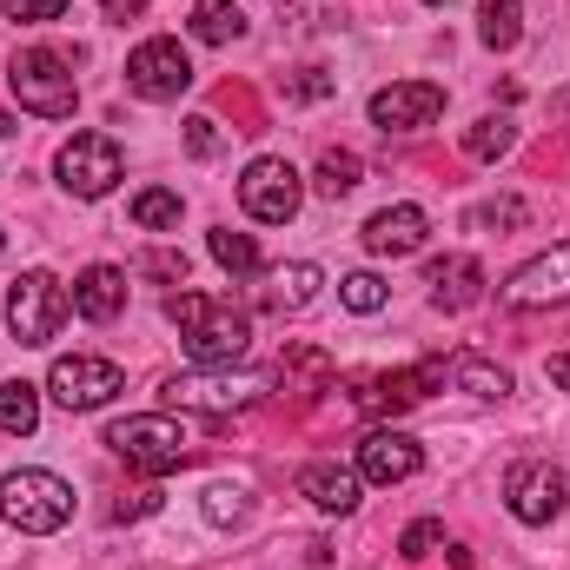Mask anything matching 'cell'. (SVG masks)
I'll use <instances>...</instances> for the list:
<instances>
[{"mask_svg":"<svg viewBox=\"0 0 570 570\" xmlns=\"http://www.w3.org/2000/svg\"><path fill=\"white\" fill-rule=\"evenodd\" d=\"M73 312L94 318V325H114V318L127 312V273H120V266H87V273L73 279Z\"/></svg>","mask_w":570,"mask_h":570,"instance_id":"obj_18","label":"cell"},{"mask_svg":"<svg viewBox=\"0 0 570 570\" xmlns=\"http://www.w3.org/2000/svg\"><path fill=\"white\" fill-rule=\"evenodd\" d=\"M318 279H325V273H318L312 259H298V266H285L279 273V285L266 292V305H273V312H305V305L318 298Z\"/></svg>","mask_w":570,"mask_h":570,"instance_id":"obj_24","label":"cell"},{"mask_svg":"<svg viewBox=\"0 0 570 570\" xmlns=\"http://www.w3.org/2000/svg\"><path fill=\"white\" fill-rule=\"evenodd\" d=\"M206 518L213 524H246V484H206Z\"/></svg>","mask_w":570,"mask_h":570,"instance_id":"obj_30","label":"cell"},{"mask_svg":"<svg viewBox=\"0 0 570 570\" xmlns=\"http://www.w3.org/2000/svg\"><path fill=\"white\" fill-rule=\"evenodd\" d=\"M431 305L438 312H471L478 298H484V266L471 259V253H451V259H438L431 266Z\"/></svg>","mask_w":570,"mask_h":570,"instance_id":"obj_17","label":"cell"},{"mask_svg":"<svg viewBox=\"0 0 570 570\" xmlns=\"http://www.w3.org/2000/svg\"><path fill=\"white\" fill-rule=\"evenodd\" d=\"M298 498H312L325 518H345L352 504H358V471H345V464H305L298 471Z\"/></svg>","mask_w":570,"mask_h":570,"instance_id":"obj_19","label":"cell"},{"mask_svg":"<svg viewBox=\"0 0 570 570\" xmlns=\"http://www.w3.org/2000/svg\"><path fill=\"white\" fill-rule=\"evenodd\" d=\"M338 298H345L352 312H379V305H385V279H379V273H352V279H338Z\"/></svg>","mask_w":570,"mask_h":570,"instance_id":"obj_32","label":"cell"},{"mask_svg":"<svg viewBox=\"0 0 570 570\" xmlns=\"http://www.w3.org/2000/svg\"><path fill=\"white\" fill-rule=\"evenodd\" d=\"M504 305H518V312L570 305V239L564 246H551V253H538L531 266H518V273L504 279Z\"/></svg>","mask_w":570,"mask_h":570,"instance_id":"obj_14","label":"cell"},{"mask_svg":"<svg viewBox=\"0 0 570 570\" xmlns=\"http://www.w3.org/2000/svg\"><path fill=\"white\" fill-rule=\"evenodd\" d=\"M53 166H60V186L73 199H107L120 186V173H127V153H120V140H107V134H73V140L60 146Z\"/></svg>","mask_w":570,"mask_h":570,"instance_id":"obj_7","label":"cell"},{"mask_svg":"<svg viewBox=\"0 0 570 570\" xmlns=\"http://www.w3.org/2000/svg\"><path fill=\"white\" fill-rule=\"evenodd\" d=\"M179 213H186V199H179L173 186H146V193H134V226H140V233H173Z\"/></svg>","mask_w":570,"mask_h":570,"instance_id":"obj_25","label":"cell"},{"mask_svg":"<svg viewBox=\"0 0 570 570\" xmlns=\"http://www.w3.org/2000/svg\"><path fill=\"white\" fill-rule=\"evenodd\" d=\"M140 273H146V279H166V285H186V253L153 246V253H140Z\"/></svg>","mask_w":570,"mask_h":570,"instance_id":"obj_34","label":"cell"},{"mask_svg":"<svg viewBox=\"0 0 570 570\" xmlns=\"http://www.w3.org/2000/svg\"><path fill=\"white\" fill-rule=\"evenodd\" d=\"M114 458H127V471H146V478H166L186 464V425H173L166 412H140V419H120L107 431Z\"/></svg>","mask_w":570,"mask_h":570,"instance_id":"obj_5","label":"cell"},{"mask_svg":"<svg viewBox=\"0 0 570 570\" xmlns=\"http://www.w3.org/2000/svg\"><path fill=\"white\" fill-rule=\"evenodd\" d=\"M511 140H518V127H511L504 114H484V120L464 134V153H471V159H498V153H511Z\"/></svg>","mask_w":570,"mask_h":570,"instance_id":"obj_28","label":"cell"},{"mask_svg":"<svg viewBox=\"0 0 570 570\" xmlns=\"http://www.w3.org/2000/svg\"><path fill=\"white\" fill-rule=\"evenodd\" d=\"M518 33H524L518 0H478V40H484L491 53H511V47H518Z\"/></svg>","mask_w":570,"mask_h":570,"instance_id":"obj_22","label":"cell"},{"mask_svg":"<svg viewBox=\"0 0 570 570\" xmlns=\"http://www.w3.org/2000/svg\"><path fill=\"white\" fill-rule=\"evenodd\" d=\"M338 94V80L325 73V67H298V73H285V100H332Z\"/></svg>","mask_w":570,"mask_h":570,"instance_id":"obj_31","label":"cell"},{"mask_svg":"<svg viewBox=\"0 0 570 570\" xmlns=\"http://www.w3.org/2000/svg\"><path fill=\"white\" fill-rule=\"evenodd\" d=\"M298 199H305V186H298V166L292 159H253L246 173H239V206H246V219H259V226H285L292 213H298Z\"/></svg>","mask_w":570,"mask_h":570,"instance_id":"obj_8","label":"cell"},{"mask_svg":"<svg viewBox=\"0 0 570 570\" xmlns=\"http://www.w3.org/2000/svg\"><path fill=\"white\" fill-rule=\"evenodd\" d=\"M0 253H7V233H0Z\"/></svg>","mask_w":570,"mask_h":570,"instance_id":"obj_42","label":"cell"},{"mask_svg":"<svg viewBox=\"0 0 570 570\" xmlns=\"http://www.w3.org/2000/svg\"><path fill=\"white\" fill-rule=\"evenodd\" d=\"M219 146H226L219 120H206V114H193V120H186V153H193V159H219Z\"/></svg>","mask_w":570,"mask_h":570,"instance_id":"obj_33","label":"cell"},{"mask_svg":"<svg viewBox=\"0 0 570 570\" xmlns=\"http://www.w3.org/2000/svg\"><path fill=\"white\" fill-rule=\"evenodd\" d=\"M146 511H159V491H134V498H120L114 504V518L127 524V518H146Z\"/></svg>","mask_w":570,"mask_h":570,"instance_id":"obj_37","label":"cell"},{"mask_svg":"<svg viewBox=\"0 0 570 570\" xmlns=\"http://www.w3.org/2000/svg\"><path fill=\"white\" fill-rule=\"evenodd\" d=\"M444 570H471V551H451V564Z\"/></svg>","mask_w":570,"mask_h":570,"instance_id":"obj_40","label":"cell"},{"mask_svg":"<svg viewBox=\"0 0 570 570\" xmlns=\"http://www.w3.org/2000/svg\"><path fill=\"white\" fill-rule=\"evenodd\" d=\"M47 392H53L67 412H100L114 392H127V379H120V365H114V358L73 352V358H53V372H47Z\"/></svg>","mask_w":570,"mask_h":570,"instance_id":"obj_10","label":"cell"},{"mask_svg":"<svg viewBox=\"0 0 570 570\" xmlns=\"http://www.w3.org/2000/svg\"><path fill=\"white\" fill-rule=\"evenodd\" d=\"M312 179H318V193H325V199H345V193H352V186L365 179V159H358V153H338V146H332V153L318 159V173H312Z\"/></svg>","mask_w":570,"mask_h":570,"instance_id":"obj_26","label":"cell"},{"mask_svg":"<svg viewBox=\"0 0 570 570\" xmlns=\"http://www.w3.org/2000/svg\"><path fill=\"white\" fill-rule=\"evenodd\" d=\"M127 87H134L140 100H179V94L193 87V60H186V47H179L173 33L140 40V47L127 53Z\"/></svg>","mask_w":570,"mask_h":570,"instance_id":"obj_9","label":"cell"},{"mask_svg":"<svg viewBox=\"0 0 570 570\" xmlns=\"http://www.w3.org/2000/svg\"><path fill=\"white\" fill-rule=\"evenodd\" d=\"M100 13L127 27V20H140V13H146V0H100Z\"/></svg>","mask_w":570,"mask_h":570,"instance_id":"obj_38","label":"cell"},{"mask_svg":"<svg viewBox=\"0 0 570 570\" xmlns=\"http://www.w3.org/2000/svg\"><path fill=\"white\" fill-rule=\"evenodd\" d=\"M186 27H193V40H206V47H226V40L246 33V13H239V0H193Z\"/></svg>","mask_w":570,"mask_h":570,"instance_id":"obj_20","label":"cell"},{"mask_svg":"<svg viewBox=\"0 0 570 570\" xmlns=\"http://www.w3.org/2000/svg\"><path fill=\"white\" fill-rule=\"evenodd\" d=\"M471 219H478V226H504V233H518V226H531V206H524L518 193H504V199H484Z\"/></svg>","mask_w":570,"mask_h":570,"instance_id":"obj_29","label":"cell"},{"mask_svg":"<svg viewBox=\"0 0 570 570\" xmlns=\"http://www.w3.org/2000/svg\"><path fill=\"white\" fill-rule=\"evenodd\" d=\"M444 379H451V365H444V358H419V365H405V372L358 379V385H352V405H358V412H372V419H385V412H405V405L431 399Z\"/></svg>","mask_w":570,"mask_h":570,"instance_id":"obj_11","label":"cell"},{"mask_svg":"<svg viewBox=\"0 0 570 570\" xmlns=\"http://www.w3.org/2000/svg\"><path fill=\"white\" fill-rule=\"evenodd\" d=\"M564 498H570V478L544 458H524V464L504 471V504H511L518 524H551L564 511Z\"/></svg>","mask_w":570,"mask_h":570,"instance_id":"obj_12","label":"cell"},{"mask_svg":"<svg viewBox=\"0 0 570 570\" xmlns=\"http://www.w3.org/2000/svg\"><path fill=\"white\" fill-rule=\"evenodd\" d=\"M451 379H458L464 392H478V399H504V392H511V372H504V365H491V358H471V352L451 365Z\"/></svg>","mask_w":570,"mask_h":570,"instance_id":"obj_27","label":"cell"},{"mask_svg":"<svg viewBox=\"0 0 570 570\" xmlns=\"http://www.w3.org/2000/svg\"><path fill=\"white\" fill-rule=\"evenodd\" d=\"M425 233H431L425 206H385V213L365 219V253H379V259H412V253L425 246Z\"/></svg>","mask_w":570,"mask_h":570,"instance_id":"obj_16","label":"cell"},{"mask_svg":"<svg viewBox=\"0 0 570 570\" xmlns=\"http://www.w3.org/2000/svg\"><path fill=\"white\" fill-rule=\"evenodd\" d=\"M551 385H564V392H570V352H558V358H551Z\"/></svg>","mask_w":570,"mask_h":570,"instance_id":"obj_39","label":"cell"},{"mask_svg":"<svg viewBox=\"0 0 570 570\" xmlns=\"http://www.w3.org/2000/svg\"><path fill=\"white\" fill-rule=\"evenodd\" d=\"M206 253L233 273V279H253V273H266V259H259V246H253V233H233V226H213L206 233Z\"/></svg>","mask_w":570,"mask_h":570,"instance_id":"obj_21","label":"cell"},{"mask_svg":"<svg viewBox=\"0 0 570 570\" xmlns=\"http://www.w3.org/2000/svg\"><path fill=\"white\" fill-rule=\"evenodd\" d=\"M438 538H444V524H438V518H419V524L399 538V551H405V558H431V544H438Z\"/></svg>","mask_w":570,"mask_h":570,"instance_id":"obj_36","label":"cell"},{"mask_svg":"<svg viewBox=\"0 0 570 570\" xmlns=\"http://www.w3.org/2000/svg\"><path fill=\"white\" fill-rule=\"evenodd\" d=\"M273 392V379L266 372H233V365H219V372H186V379H166V405H179V412H206V419H226V412H246V405H259Z\"/></svg>","mask_w":570,"mask_h":570,"instance_id":"obj_4","label":"cell"},{"mask_svg":"<svg viewBox=\"0 0 570 570\" xmlns=\"http://www.w3.org/2000/svg\"><path fill=\"white\" fill-rule=\"evenodd\" d=\"M444 114V87L438 80H392L372 94V127L379 134H412V127H431Z\"/></svg>","mask_w":570,"mask_h":570,"instance_id":"obj_13","label":"cell"},{"mask_svg":"<svg viewBox=\"0 0 570 570\" xmlns=\"http://www.w3.org/2000/svg\"><path fill=\"white\" fill-rule=\"evenodd\" d=\"M0 518L27 538H53L73 518V484L53 471H7L0 478Z\"/></svg>","mask_w":570,"mask_h":570,"instance_id":"obj_2","label":"cell"},{"mask_svg":"<svg viewBox=\"0 0 570 570\" xmlns=\"http://www.w3.org/2000/svg\"><path fill=\"white\" fill-rule=\"evenodd\" d=\"M419 464H425V451H419V438H405V431L379 425L358 438V478L365 484H405V478H419Z\"/></svg>","mask_w":570,"mask_h":570,"instance_id":"obj_15","label":"cell"},{"mask_svg":"<svg viewBox=\"0 0 570 570\" xmlns=\"http://www.w3.org/2000/svg\"><path fill=\"white\" fill-rule=\"evenodd\" d=\"M166 318L179 325V345L193 365L219 372V365H239L253 352V312L219 298V292H173L166 298Z\"/></svg>","mask_w":570,"mask_h":570,"instance_id":"obj_1","label":"cell"},{"mask_svg":"<svg viewBox=\"0 0 570 570\" xmlns=\"http://www.w3.org/2000/svg\"><path fill=\"white\" fill-rule=\"evenodd\" d=\"M33 425H40V392L27 379H7L0 385V431L7 438H33Z\"/></svg>","mask_w":570,"mask_h":570,"instance_id":"obj_23","label":"cell"},{"mask_svg":"<svg viewBox=\"0 0 570 570\" xmlns=\"http://www.w3.org/2000/svg\"><path fill=\"white\" fill-rule=\"evenodd\" d=\"M7 87H13V100H20L27 114H40V120H67V114L80 107L73 67H67V53H53V47H20L13 67H7Z\"/></svg>","mask_w":570,"mask_h":570,"instance_id":"obj_3","label":"cell"},{"mask_svg":"<svg viewBox=\"0 0 570 570\" xmlns=\"http://www.w3.org/2000/svg\"><path fill=\"white\" fill-rule=\"evenodd\" d=\"M67 312H73V298H67V285L53 279V273H20L13 292H7V325H13V338L20 345H53V332L67 325Z\"/></svg>","mask_w":570,"mask_h":570,"instance_id":"obj_6","label":"cell"},{"mask_svg":"<svg viewBox=\"0 0 570 570\" xmlns=\"http://www.w3.org/2000/svg\"><path fill=\"white\" fill-rule=\"evenodd\" d=\"M73 0H0V13L7 20H60Z\"/></svg>","mask_w":570,"mask_h":570,"instance_id":"obj_35","label":"cell"},{"mask_svg":"<svg viewBox=\"0 0 570 570\" xmlns=\"http://www.w3.org/2000/svg\"><path fill=\"white\" fill-rule=\"evenodd\" d=\"M425 7H451V0H425Z\"/></svg>","mask_w":570,"mask_h":570,"instance_id":"obj_41","label":"cell"}]
</instances>
